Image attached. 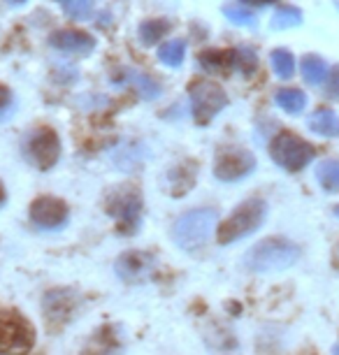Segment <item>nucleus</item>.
<instances>
[{
    "instance_id": "nucleus-1",
    "label": "nucleus",
    "mask_w": 339,
    "mask_h": 355,
    "mask_svg": "<svg viewBox=\"0 0 339 355\" xmlns=\"http://www.w3.org/2000/svg\"><path fill=\"white\" fill-rule=\"evenodd\" d=\"M300 260V246L286 237H270L265 242H258L254 249L247 253L244 265L256 274L279 272L286 267L295 265Z\"/></svg>"
},
{
    "instance_id": "nucleus-2",
    "label": "nucleus",
    "mask_w": 339,
    "mask_h": 355,
    "mask_svg": "<svg viewBox=\"0 0 339 355\" xmlns=\"http://www.w3.org/2000/svg\"><path fill=\"white\" fill-rule=\"evenodd\" d=\"M265 216H268V205L261 198H251L244 200L242 205L235 207L228 218L218 225V244H232L244 239L247 234L256 232L263 225Z\"/></svg>"
},
{
    "instance_id": "nucleus-3",
    "label": "nucleus",
    "mask_w": 339,
    "mask_h": 355,
    "mask_svg": "<svg viewBox=\"0 0 339 355\" xmlns=\"http://www.w3.org/2000/svg\"><path fill=\"white\" fill-rule=\"evenodd\" d=\"M218 214L211 207L186 211L175 225V242L184 251H200L209 242Z\"/></svg>"
},
{
    "instance_id": "nucleus-4",
    "label": "nucleus",
    "mask_w": 339,
    "mask_h": 355,
    "mask_svg": "<svg viewBox=\"0 0 339 355\" xmlns=\"http://www.w3.org/2000/svg\"><path fill=\"white\" fill-rule=\"evenodd\" d=\"M35 346V330L19 311H0V355H28Z\"/></svg>"
},
{
    "instance_id": "nucleus-5",
    "label": "nucleus",
    "mask_w": 339,
    "mask_h": 355,
    "mask_svg": "<svg viewBox=\"0 0 339 355\" xmlns=\"http://www.w3.org/2000/svg\"><path fill=\"white\" fill-rule=\"evenodd\" d=\"M105 209L112 218H116L119 232L132 234L139 227V216H142V193L135 186H121V189L110 191Z\"/></svg>"
},
{
    "instance_id": "nucleus-6",
    "label": "nucleus",
    "mask_w": 339,
    "mask_h": 355,
    "mask_svg": "<svg viewBox=\"0 0 339 355\" xmlns=\"http://www.w3.org/2000/svg\"><path fill=\"white\" fill-rule=\"evenodd\" d=\"M270 156L272 160L288 172L304 170L311 160H314L316 151L309 142L297 137L295 132H279V135L270 142Z\"/></svg>"
},
{
    "instance_id": "nucleus-7",
    "label": "nucleus",
    "mask_w": 339,
    "mask_h": 355,
    "mask_svg": "<svg viewBox=\"0 0 339 355\" xmlns=\"http://www.w3.org/2000/svg\"><path fill=\"white\" fill-rule=\"evenodd\" d=\"M191 96V112L198 125H207L218 112L228 105V96L218 84L207 82V79H195L189 86Z\"/></svg>"
},
{
    "instance_id": "nucleus-8",
    "label": "nucleus",
    "mask_w": 339,
    "mask_h": 355,
    "mask_svg": "<svg viewBox=\"0 0 339 355\" xmlns=\"http://www.w3.org/2000/svg\"><path fill=\"white\" fill-rule=\"evenodd\" d=\"M24 153L40 170H51L58 163V158H61V139H58V135L51 128L42 125V128L33 130L26 137Z\"/></svg>"
},
{
    "instance_id": "nucleus-9",
    "label": "nucleus",
    "mask_w": 339,
    "mask_h": 355,
    "mask_svg": "<svg viewBox=\"0 0 339 355\" xmlns=\"http://www.w3.org/2000/svg\"><path fill=\"white\" fill-rule=\"evenodd\" d=\"M114 267L125 284H144L156 274V258L147 251H125Z\"/></svg>"
},
{
    "instance_id": "nucleus-10",
    "label": "nucleus",
    "mask_w": 339,
    "mask_h": 355,
    "mask_svg": "<svg viewBox=\"0 0 339 355\" xmlns=\"http://www.w3.org/2000/svg\"><path fill=\"white\" fill-rule=\"evenodd\" d=\"M256 158L247 149H228L216 158L214 174L218 182H239L254 172Z\"/></svg>"
},
{
    "instance_id": "nucleus-11",
    "label": "nucleus",
    "mask_w": 339,
    "mask_h": 355,
    "mask_svg": "<svg viewBox=\"0 0 339 355\" xmlns=\"http://www.w3.org/2000/svg\"><path fill=\"white\" fill-rule=\"evenodd\" d=\"M31 220L40 230H61L68 223V205L58 198L42 196L31 205Z\"/></svg>"
},
{
    "instance_id": "nucleus-12",
    "label": "nucleus",
    "mask_w": 339,
    "mask_h": 355,
    "mask_svg": "<svg viewBox=\"0 0 339 355\" xmlns=\"http://www.w3.org/2000/svg\"><path fill=\"white\" fill-rule=\"evenodd\" d=\"M79 304V297L75 295V291H68V288H56V291H49L44 295L42 300V309H44V316L49 320V325H63L68 323L72 318Z\"/></svg>"
},
{
    "instance_id": "nucleus-13",
    "label": "nucleus",
    "mask_w": 339,
    "mask_h": 355,
    "mask_svg": "<svg viewBox=\"0 0 339 355\" xmlns=\"http://www.w3.org/2000/svg\"><path fill=\"white\" fill-rule=\"evenodd\" d=\"M49 44L63 53H91L96 49V37L84 31H56L49 35Z\"/></svg>"
},
{
    "instance_id": "nucleus-14",
    "label": "nucleus",
    "mask_w": 339,
    "mask_h": 355,
    "mask_svg": "<svg viewBox=\"0 0 339 355\" xmlns=\"http://www.w3.org/2000/svg\"><path fill=\"white\" fill-rule=\"evenodd\" d=\"M84 355H123L121 332H119L114 325L101 327V330L89 339V344L84 348Z\"/></svg>"
},
{
    "instance_id": "nucleus-15",
    "label": "nucleus",
    "mask_w": 339,
    "mask_h": 355,
    "mask_svg": "<svg viewBox=\"0 0 339 355\" xmlns=\"http://www.w3.org/2000/svg\"><path fill=\"white\" fill-rule=\"evenodd\" d=\"M116 82L119 84L128 82L144 100H154V98L161 96V86H158V82H154V79H151L149 75H144V72H139V70L123 68L121 77H116Z\"/></svg>"
},
{
    "instance_id": "nucleus-16",
    "label": "nucleus",
    "mask_w": 339,
    "mask_h": 355,
    "mask_svg": "<svg viewBox=\"0 0 339 355\" xmlns=\"http://www.w3.org/2000/svg\"><path fill=\"white\" fill-rule=\"evenodd\" d=\"M200 65L205 70L216 75H228L230 68H235V53L223 49H207L200 53Z\"/></svg>"
},
{
    "instance_id": "nucleus-17",
    "label": "nucleus",
    "mask_w": 339,
    "mask_h": 355,
    "mask_svg": "<svg viewBox=\"0 0 339 355\" xmlns=\"http://www.w3.org/2000/svg\"><path fill=\"white\" fill-rule=\"evenodd\" d=\"M309 130L323 137H339V116L332 110H318L309 116Z\"/></svg>"
},
{
    "instance_id": "nucleus-18",
    "label": "nucleus",
    "mask_w": 339,
    "mask_h": 355,
    "mask_svg": "<svg viewBox=\"0 0 339 355\" xmlns=\"http://www.w3.org/2000/svg\"><path fill=\"white\" fill-rule=\"evenodd\" d=\"M328 63L323 61L321 56H316V53H307V56L302 58V77L304 82L311 84V86H318L325 82V77H328Z\"/></svg>"
},
{
    "instance_id": "nucleus-19",
    "label": "nucleus",
    "mask_w": 339,
    "mask_h": 355,
    "mask_svg": "<svg viewBox=\"0 0 339 355\" xmlns=\"http://www.w3.org/2000/svg\"><path fill=\"white\" fill-rule=\"evenodd\" d=\"M186 58V40L182 37H175V40H168L165 44H161L158 49V61L168 68H179Z\"/></svg>"
},
{
    "instance_id": "nucleus-20",
    "label": "nucleus",
    "mask_w": 339,
    "mask_h": 355,
    "mask_svg": "<svg viewBox=\"0 0 339 355\" xmlns=\"http://www.w3.org/2000/svg\"><path fill=\"white\" fill-rule=\"evenodd\" d=\"M275 103L288 114H300L307 107V96L300 89H281L277 91Z\"/></svg>"
},
{
    "instance_id": "nucleus-21",
    "label": "nucleus",
    "mask_w": 339,
    "mask_h": 355,
    "mask_svg": "<svg viewBox=\"0 0 339 355\" xmlns=\"http://www.w3.org/2000/svg\"><path fill=\"white\" fill-rule=\"evenodd\" d=\"M302 12L293 8V5H286V8L277 10L272 15V21H270V28L272 31H288V28H297L302 26Z\"/></svg>"
},
{
    "instance_id": "nucleus-22",
    "label": "nucleus",
    "mask_w": 339,
    "mask_h": 355,
    "mask_svg": "<svg viewBox=\"0 0 339 355\" xmlns=\"http://www.w3.org/2000/svg\"><path fill=\"white\" fill-rule=\"evenodd\" d=\"M170 28H172V24L168 19H147V21L139 24V40L147 46H151V44H156L165 33H170Z\"/></svg>"
},
{
    "instance_id": "nucleus-23",
    "label": "nucleus",
    "mask_w": 339,
    "mask_h": 355,
    "mask_svg": "<svg viewBox=\"0 0 339 355\" xmlns=\"http://www.w3.org/2000/svg\"><path fill=\"white\" fill-rule=\"evenodd\" d=\"M318 184L323 186L325 191L337 193L339 191V160H323L316 170Z\"/></svg>"
},
{
    "instance_id": "nucleus-24",
    "label": "nucleus",
    "mask_w": 339,
    "mask_h": 355,
    "mask_svg": "<svg viewBox=\"0 0 339 355\" xmlns=\"http://www.w3.org/2000/svg\"><path fill=\"white\" fill-rule=\"evenodd\" d=\"M272 68L279 79H290L295 72V58L288 49H275L272 51Z\"/></svg>"
},
{
    "instance_id": "nucleus-25",
    "label": "nucleus",
    "mask_w": 339,
    "mask_h": 355,
    "mask_svg": "<svg viewBox=\"0 0 339 355\" xmlns=\"http://www.w3.org/2000/svg\"><path fill=\"white\" fill-rule=\"evenodd\" d=\"M223 15L230 24L244 26V28H256L258 24V17L249 8H244V5H228V8H223Z\"/></svg>"
},
{
    "instance_id": "nucleus-26",
    "label": "nucleus",
    "mask_w": 339,
    "mask_h": 355,
    "mask_svg": "<svg viewBox=\"0 0 339 355\" xmlns=\"http://www.w3.org/2000/svg\"><path fill=\"white\" fill-rule=\"evenodd\" d=\"M63 12L75 21H84V19H91L93 8H96V0H61Z\"/></svg>"
},
{
    "instance_id": "nucleus-27",
    "label": "nucleus",
    "mask_w": 339,
    "mask_h": 355,
    "mask_svg": "<svg viewBox=\"0 0 339 355\" xmlns=\"http://www.w3.org/2000/svg\"><path fill=\"white\" fill-rule=\"evenodd\" d=\"M170 179H172V191L177 189V184H184V193L195 184V165H179L175 170L170 172Z\"/></svg>"
},
{
    "instance_id": "nucleus-28",
    "label": "nucleus",
    "mask_w": 339,
    "mask_h": 355,
    "mask_svg": "<svg viewBox=\"0 0 339 355\" xmlns=\"http://www.w3.org/2000/svg\"><path fill=\"white\" fill-rule=\"evenodd\" d=\"M232 53H235V68L237 70H242L244 75H251V72L256 70L258 58H256L254 49H249V46H239V49L232 51Z\"/></svg>"
},
{
    "instance_id": "nucleus-29",
    "label": "nucleus",
    "mask_w": 339,
    "mask_h": 355,
    "mask_svg": "<svg viewBox=\"0 0 339 355\" xmlns=\"http://www.w3.org/2000/svg\"><path fill=\"white\" fill-rule=\"evenodd\" d=\"M12 112H15V96H12V91L8 86L0 84V121L10 119Z\"/></svg>"
},
{
    "instance_id": "nucleus-30",
    "label": "nucleus",
    "mask_w": 339,
    "mask_h": 355,
    "mask_svg": "<svg viewBox=\"0 0 339 355\" xmlns=\"http://www.w3.org/2000/svg\"><path fill=\"white\" fill-rule=\"evenodd\" d=\"M323 89H325V96L328 98H339V65L328 70V77H325Z\"/></svg>"
},
{
    "instance_id": "nucleus-31",
    "label": "nucleus",
    "mask_w": 339,
    "mask_h": 355,
    "mask_svg": "<svg viewBox=\"0 0 339 355\" xmlns=\"http://www.w3.org/2000/svg\"><path fill=\"white\" fill-rule=\"evenodd\" d=\"M279 0H242L244 8H249V5H254V8H265V5H275Z\"/></svg>"
},
{
    "instance_id": "nucleus-32",
    "label": "nucleus",
    "mask_w": 339,
    "mask_h": 355,
    "mask_svg": "<svg viewBox=\"0 0 339 355\" xmlns=\"http://www.w3.org/2000/svg\"><path fill=\"white\" fill-rule=\"evenodd\" d=\"M335 267H339V244L335 246Z\"/></svg>"
},
{
    "instance_id": "nucleus-33",
    "label": "nucleus",
    "mask_w": 339,
    "mask_h": 355,
    "mask_svg": "<svg viewBox=\"0 0 339 355\" xmlns=\"http://www.w3.org/2000/svg\"><path fill=\"white\" fill-rule=\"evenodd\" d=\"M3 202H5V189L0 186V205H3Z\"/></svg>"
},
{
    "instance_id": "nucleus-34",
    "label": "nucleus",
    "mask_w": 339,
    "mask_h": 355,
    "mask_svg": "<svg viewBox=\"0 0 339 355\" xmlns=\"http://www.w3.org/2000/svg\"><path fill=\"white\" fill-rule=\"evenodd\" d=\"M8 3H10V5H24L26 0H8Z\"/></svg>"
},
{
    "instance_id": "nucleus-35",
    "label": "nucleus",
    "mask_w": 339,
    "mask_h": 355,
    "mask_svg": "<svg viewBox=\"0 0 339 355\" xmlns=\"http://www.w3.org/2000/svg\"><path fill=\"white\" fill-rule=\"evenodd\" d=\"M332 355H339V344H337L335 348H332Z\"/></svg>"
},
{
    "instance_id": "nucleus-36",
    "label": "nucleus",
    "mask_w": 339,
    "mask_h": 355,
    "mask_svg": "<svg viewBox=\"0 0 339 355\" xmlns=\"http://www.w3.org/2000/svg\"><path fill=\"white\" fill-rule=\"evenodd\" d=\"M335 216H339V205L335 207Z\"/></svg>"
},
{
    "instance_id": "nucleus-37",
    "label": "nucleus",
    "mask_w": 339,
    "mask_h": 355,
    "mask_svg": "<svg viewBox=\"0 0 339 355\" xmlns=\"http://www.w3.org/2000/svg\"><path fill=\"white\" fill-rule=\"evenodd\" d=\"M335 5H337V8H339V0H335Z\"/></svg>"
}]
</instances>
